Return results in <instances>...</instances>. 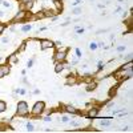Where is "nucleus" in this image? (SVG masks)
<instances>
[{"label": "nucleus", "mask_w": 133, "mask_h": 133, "mask_svg": "<svg viewBox=\"0 0 133 133\" xmlns=\"http://www.w3.org/2000/svg\"><path fill=\"white\" fill-rule=\"evenodd\" d=\"M76 56H77L79 59H80L81 56H83V53H81V51H80V49H79V48H76Z\"/></svg>", "instance_id": "obj_27"}, {"label": "nucleus", "mask_w": 133, "mask_h": 133, "mask_svg": "<svg viewBox=\"0 0 133 133\" xmlns=\"http://www.w3.org/2000/svg\"><path fill=\"white\" fill-rule=\"evenodd\" d=\"M1 77H4V73L1 72V69H0V79H1Z\"/></svg>", "instance_id": "obj_39"}, {"label": "nucleus", "mask_w": 133, "mask_h": 133, "mask_svg": "<svg viewBox=\"0 0 133 133\" xmlns=\"http://www.w3.org/2000/svg\"><path fill=\"white\" fill-rule=\"evenodd\" d=\"M81 1H83V0H75V1H73V3H72V7H76V6H77V4H80Z\"/></svg>", "instance_id": "obj_30"}, {"label": "nucleus", "mask_w": 133, "mask_h": 133, "mask_svg": "<svg viewBox=\"0 0 133 133\" xmlns=\"http://www.w3.org/2000/svg\"><path fill=\"white\" fill-rule=\"evenodd\" d=\"M33 4H35V1H33V0H31V1H28V3H25V6H24V11H31L32 7H33Z\"/></svg>", "instance_id": "obj_15"}, {"label": "nucleus", "mask_w": 133, "mask_h": 133, "mask_svg": "<svg viewBox=\"0 0 133 133\" xmlns=\"http://www.w3.org/2000/svg\"><path fill=\"white\" fill-rule=\"evenodd\" d=\"M33 61H35V59H29V60L27 61V68H32V66H33Z\"/></svg>", "instance_id": "obj_22"}, {"label": "nucleus", "mask_w": 133, "mask_h": 133, "mask_svg": "<svg viewBox=\"0 0 133 133\" xmlns=\"http://www.w3.org/2000/svg\"><path fill=\"white\" fill-rule=\"evenodd\" d=\"M125 60H127V61H132V53H128V55L125 56Z\"/></svg>", "instance_id": "obj_29"}, {"label": "nucleus", "mask_w": 133, "mask_h": 133, "mask_svg": "<svg viewBox=\"0 0 133 133\" xmlns=\"http://www.w3.org/2000/svg\"><path fill=\"white\" fill-rule=\"evenodd\" d=\"M27 16H28V11H19L18 13L15 15V18L12 19V21H13V23H18V21H24L25 20V18Z\"/></svg>", "instance_id": "obj_4"}, {"label": "nucleus", "mask_w": 133, "mask_h": 133, "mask_svg": "<svg viewBox=\"0 0 133 133\" xmlns=\"http://www.w3.org/2000/svg\"><path fill=\"white\" fill-rule=\"evenodd\" d=\"M66 55H68V48L66 47H59V49L55 52V56H53V61L55 63H63L66 60Z\"/></svg>", "instance_id": "obj_1"}, {"label": "nucleus", "mask_w": 133, "mask_h": 133, "mask_svg": "<svg viewBox=\"0 0 133 133\" xmlns=\"http://www.w3.org/2000/svg\"><path fill=\"white\" fill-rule=\"evenodd\" d=\"M44 109H45V103L44 101H37L35 103L33 108H32V116H35L33 119H39V116H41L44 113Z\"/></svg>", "instance_id": "obj_2"}, {"label": "nucleus", "mask_w": 133, "mask_h": 133, "mask_svg": "<svg viewBox=\"0 0 133 133\" xmlns=\"http://www.w3.org/2000/svg\"><path fill=\"white\" fill-rule=\"evenodd\" d=\"M29 113V108L28 104L25 101H19L18 103V108H16V115L20 116V117H25Z\"/></svg>", "instance_id": "obj_3"}, {"label": "nucleus", "mask_w": 133, "mask_h": 133, "mask_svg": "<svg viewBox=\"0 0 133 133\" xmlns=\"http://www.w3.org/2000/svg\"><path fill=\"white\" fill-rule=\"evenodd\" d=\"M121 11H122V9L119 7V8H117V9H116V11H115V13H120V12H121Z\"/></svg>", "instance_id": "obj_36"}, {"label": "nucleus", "mask_w": 133, "mask_h": 133, "mask_svg": "<svg viewBox=\"0 0 133 133\" xmlns=\"http://www.w3.org/2000/svg\"><path fill=\"white\" fill-rule=\"evenodd\" d=\"M81 11H83V9H81L80 7H75V8H73V11H72V13L73 15H80Z\"/></svg>", "instance_id": "obj_20"}, {"label": "nucleus", "mask_w": 133, "mask_h": 133, "mask_svg": "<svg viewBox=\"0 0 133 133\" xmlns=\"http://www.w3.org/2000/svg\"><path fill=\"white\" fill-rule=\"evenodd\" d=\"M110 124H112V122H110V119H108V117H104V119L100 121V125H101V127H110Z\"/></svg>", "instance_id": "obj_13"}, {"label": "nucleus", "mask_w": 133, "mask_h": 133, "mask_svg": "<svg viewBox=\"0 0 133 133\" xmlns=\"http://www.w3.org/2000/svg\"><path fill=\"white\" fill-rule=\"evenodd\" d=\"M84 32H85V28H80V27H79V28L76 29V33H77V35H83Z\"/></svg>", "instance_id": "obj_24"}, {"label": "nucleus", "mask_w": 133, "mask_h": 133, "mask_svg": "<svg viewBox=\"0 0 133 133\" xmlns=\"http://www.w3.org/2000/svg\"><path fill=\"white\" fill-rule=\"evenodd\" d=\"M53 41L48 40V39H43V40H40V48L43 49V51H45V49H49V48H53Z\"/></svg>", "instance_id": "obj_5"}, {"label": "nucleus", "mask_w": 133, "mask_h": 133, "mask_svg": "<svg viewBox=\"0 0 133 133\" xmlns=\"http://www.w3.org/2000/svg\"><path fill=\"white\" fill-rule=\"evenodd\" d=\"M61 121H63V122H68V121H69V117H68V116H63V117H61Z\"/></svg>", "instance_id": "obj_28"}, {"label": "nucleus", "mask_w": 133, "mask_h": 133, "mask_svg": "<svg viewBox=\"0 0 133 133\" xmlns=\"http://www.w3.org/2000/svg\"><path fill=\"white\" fill-rule=\"evenodd\" d=\"M33 93H35V95H39V93H40V91H39V89H35V92H33Z\"/></svg>", "instance_id": "obj_38"}, {"label": "nucleus", "mask_w": 133, "mask_h": 133, "mask_svg": "<svg viewBox=\"0 0 133 133\" xmlns=\"http://www.w3.org/2000/svg\"><path fill=\"white\" fill-rule=\"evenodd\" d=\"M25 128H27V130H28V132H33V130H35V127H33L31 122H27V124H25Z\"/></svg>", "instance_id": "obj_19"}, {"label": "nucleus", "mask_w": 133, "mask_h": 133, "mask_svg": "<svg viewBox=\"0 0 133 133\" xmlns=\"http://www.w3.org/2000/svg\"><path fill=\"white\" fill-rule=\"evenodd\" d=\"M64 69H65L64 68V61L63 63H55V72L56 73H61Z\"/></svg>", "instance_id": "obj_11"}, {"label": "nucleus", "mask_w": 133, "mask_h": 133, "mask_svg": "<svg viewBox=\"0 0 133 133\" xmlns=\"http://www.w3.org/2000/svg\"><path fill=\"white\" fill-rule=\"evenodd\" d=\"M28 1H31V0H20V3H23V4L28 3Z\"/></svg>", "instance_id": "obj_37"}, {"label": "nucleus", "mask_w": 133, "mask_h": 133, "mask_svg": "<svg viewBox=\"0 0 133 133\" xmlns=\"http://www.w3.org/2000/svg\"><path fill=\"white\" fill-rule=\"evenodd\" d=\"M0 69H1V72L4 73V76H6V75H9V72H11V68H9V65H0Z\"/></svg>", "instance_id": "obj_14"}, {"label": "nucleus", "mask_w": 133, "mask_h": 133, "mask_svg": "<svg viewBox=\"0 0 133 133\" xmlns=\"http://www.w3.org/2000/svg\"><path fill=\"white\" fill-rule=\"evenodd\" d=\"M19 93H20V95H25L27 91H25V89H19Z\"/></svg>", "instance_id": "obj_35"}, {"label": "nucleus", "mask_w": 133, "mask_h": 133, "mask_svg": "<svg viewBox=\"0 0 133 133\" xmlns=\"http://www.w3.org/2000/svg\"><path fill=\"white\" fill-rule=\"evenodd\" d=\"M25 48H27V41H24V43H21V44H20V47H19L18 53H23L24 51H25Z\"/></svg>", "instance_id": "obj_16"}, {"label": "nucleus", "mask_w": 133, "mask_h": 133, "mask_svg": "<svg viewBox=\"0 0 133 133\" xmlns=\"http://www.w3.org/2000/svg\"><path fill=\"white\" fill-rule=\"evenodd\" d=\"M97 48H98V47H97V44H96V43H93V41L89 44V49H91V51H95V49H97Z\"/></svg>", "instance_id": "obj_23"}, {"label": "nucleus", "mask_w": 133, "mask_h": 133, "mask_svg": "<svg viewBox=\"0 0 133 133\" xmlns=\"http://www.w3.org/2000/svg\"><path fill=\"white\" fill-rule=\"evenodd\" d=\"M6 109H7V104L4 101H1V100H0V113H3Z\"/></svg>", "instance_id": "obj_18"}, {"label": "nucleus", "mask_w": 133, "mask_h": 133, "mask_svg": "<svg viewBox=\"0 0 133 133\" xmlns=\"http://www.w3.org/2000/svg\"><path fill=\"white\" fill-rule=\"evenodd\" d=\"M1 16H3V12H1V11H0V18H1Z\"/></svg>", "instance_id": "obj_40"}, {"label": "nucleus", "mask_w": 133, "mask_h": 133, "mask_svg": "<svg viewBox=\"0 0 133 133\" xmlns=\"http://www.w3.org/2000/svg\"><path fill=\"white\" fill-rule=\"evenodd\" d=\"M64 110H65L66 113H72V115H80V112H79L77 109H76V107H73V105H65L64 107Z\"/></svg>", "instance_id": "obj_8"}, {"label": "nucleus", "mask_w": 133, "mask_h": 133, "mask_svg": "<svg viewBox=\"0 0 133 133\" xmlns=\"http://www.w3.org/2000/svg\"><path fill=\"white\" fill-rule=\"evenodd\" d=\"M53 6H55V11L57 12V13H60V12H63V3H61V0H52Z\"/></svg>", "instance_id": "obj_9"}, {"label": "nucleus", "mask_w": 133, "mask_h": 133, "mask_svg": "<svg viewBox=\"0 0 133 133\" xmlns=\"http://www.w3.org/2000/svg\"><path fill=\"white\" fill-rule=\"evenodd\" d=\"M125 51V45H120L117 47V52H124Z\"/></svg>", "instance_id": "obj_25"}, {"label": "nucleus", "mask_w": 133, "mask_h": 133, "mask_svg": "<svg viewBox=\"0 0 133 133\" xmlns=\"http://www.w3.org/2000/svg\"><path fill=\"white\" fill-rule=\"evenodd\" d=\"M1 43H3V44H8L9 43V39L8 37H4L3 40H1Z\"/></svg>", "instance_id": "obj_33"}, {"label": "nucleus", "mask_w": 133, "mask_h": 133, "mask_svg": "<svg viewBox=\"0 0 133 133\" xmlns=\"http://www.w3.org/2000/svg\"><path fill=\"white\" fill-rule=\"evenodd\" d=\"M98 110H100V108H98V107L91 108V109L87 112V117H88V119H97V117H98Z\"/></svg>", "instance_id": "obj_6"}, {"label": "nucleus", "mask_w": 133, "mask_h": 133, "mask_svg": "<svg viewBox=\"0 0 133 133\" xmlns=\"http://www.w3.org/2000/svg\"><path fill=\"white\" fill-rule=\"evenodd\" d=\"M77 83H79V80L76 79V76H68V77H66V81H65L66 85H75V84H77Z\"/></svg>", "instance_id": "obj_10"}, {"label": "nucleus", "mask_w": 133, "mask_h": 133, "mask_svg": "<svg viewBox=\"0 0 133 133\" xmlns=\"http://www.w3.org/2000/svg\"><path fill=\"white\" fill-rule=\"evenodd\" d=\"M18 55L16 53H11V55L7 57V63H8V65H15V64H18Z\"/></svg>", "instance_id": "obj_7"}, {"label": "nucleus", "mask_w": 133, "mask_h": 133, "mask_svg": "<svg viewBox=\"0 0 133 133\" xmlns=\"http://www.w3.org/2000/svg\"><path fill=\"white\" fill-rule=\"evenodd\" d=\"M32 29V25L31 24H27V25H24L23 28H21V32H28V31H31Z\"/></svg>", "instance_id": "obj_21"}, {"label": "nucleus", "mask_w": 133, "mask_h": 133, "mask_svg": "<svg viewBox=\"0 0 133 133\" xmlns=\"http://www.w3.org/2000/svg\"><path fill=\"white\" fill-rule=\"evenodd\" d=\"M4 29H6V25L0 23V33H3V32H4Z\"/></svg>", "instance_id": "obj_31"}, {"label": "nucleus", "mask_w": 133, "mask_h": 133, "mask_svg": "<svg viewBox=\"0 0 133 133\" xmlns=\"http://www.w3.org/2000/svg\"><path fill=\"white\" fill-rule=\"evenodd\" d=\"M51 120H52V117H51V116H47V117H44V121H47V122H49Z\"/></svg>", "instance_id": "obj_34"}, {"label": "nucleus", "mask_w": 133, "mask_h": 133, "mask_svg": "<svg viewBox=\"0 0 133 133\" xmlns=\"http://www.w3.org/2000/svg\"><path fill=\"white\" fill-rule=\"evenodd\" d=\"M1 4H3L6 8H11V4H9L8 1H4V0H3V1H1Z\"/></svg>", "instance_id": "obj_26"}, {"label": "nucleus", "mask_w": 133, "mask_h": 133, "mask_svg": "<svg viewBox=\"0 0 133 133\" xmlns=\"http://www.w3.org/2000/svg\"><path fill=\"white\" fill-rule=\"evenodd\" d=\"M117 89H119V87L116 85V87H112L109 89V92H108V96H109V98H113L116 95H117Z\"/></svg>", "instance_id": "obj_12"}, {"label": "nucleus", "mask_w": 133, "mask_h": 133, "mask_svg": "<svg viewBox=\"0 0 133 133\" xmlns=\"http://www.w3.org/2000/svg\"><path fill=\"white\" fill-rule=\"evenodd\" d=\"M83 81L87 83V84H89V83H92V81H93V76H89V73H87V76L83 79Z\"/></svg>", "instance_id": "obj_17"}, {"label": "nucleus", "mask_w": 133, "mask_h": 133, "mask_svg": "<svg viewBox=\"0 0 133 133\" xmlns=\"http://www.w3.org/2000/svg\"><path fill=\"white\" fill-rule=\"evenodd\" d=\"M71 125H72V127H79V125H80V122H77V121H71Z\"/></svg>", "instance_id": "obj_32"}]
</instances>
